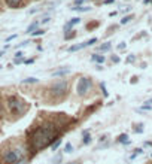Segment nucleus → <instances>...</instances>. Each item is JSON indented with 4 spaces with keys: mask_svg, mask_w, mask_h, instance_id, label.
Masks as SVG:
<instances>
[{
    "mask_svg": "<svg viewBox=\"0 0 152 164\" xmlns=\"http://www.w3.org/2000/svg\"><path fill=\"white\" fill-rule=\"evenodd\" d=\"M64 113H58V119H46L42 124L33 127L27 137V146L30 151V157L40 152L45 148H51L55 140L61 139L63 133L66 131L67 124L61 122V118Z\"/></svg>",
    "mask_w": 152,
    "mask_h": 164,
    "instance_id": "nucleus-1",
    "label": "nucleus"
},
{
    "mask_svg": "<svg viewBox=\"0 0 152 164\" xmlns=\"http://www.w3.org/2000/svg\"><path fill=\"white\" fill-rule=\"evenodd\" d=\"M6 106L10 112V115H14V119H18L21 117H24L29 112V103L25 102L22 97H20L18 94H10L6 98Z\"/></svg>",
    "mask_w": 152,
    "mask_h": 164,
    "instance_id": "nucleus-2",
    "label": "nucleus"
},
{
    "mask_svg": "<svg viewBox=\"0 0 152 164\" xmlns=\"http://www.w3.org/2000/svg\"><path fill=\"white\" fill-rule=\"evenodd\" d=\"M69 91H70L69 81L61 79V78L55 79L52 84L49 85V88H48L49 98L52 100V102H61V100H64L69 96Z\"/></svg>",
    "mask_w": 152,
    "mask_h": 164,
    "instance_id": "nucleus-3",
    "label": "nucleus"
},
{
    "mask_svg": "<svg viewBox=\"0 0 152 164\" xmlns=\"http://www.w3.org/2000/svg\"><path fill=\"white\" fill-rule=\"evenodd\" d=\"M25 155V149L21 146H9L2 151V157H0V164H17L22 160H27L24 157Z\"/></svg>",
    "mask_w": 152,
    "mask_h": 164,
    "instance_id": "nucleus-4",
    "label": "nucleus"
},
{
    "mask_svg": "<svg viewBox=\"0 0 152 164\" xmlns=\"http://www.w3.org/2000/svg\"><path fill=\"white\" fill-rule=\"evenodd\" d=\"M93 85H94V82L90 76H81L78 79V82H76V94L79 97H86L90 94V91L93 90Z\"/></svg>",
    "mask_w": 152,
    "mask_h": 164,
    "instance_id": "nucleus-5",
    "label": "nucleus"
},
{
    "mask_svg": "<svg viewBox=\"0 0 152 164\" xmlns=\"http://www.w3.org/2000/svg\"><path fill=\"white\" fill-rule=\"evenodd\" d=\"M79 22H81V18H79V17H75V18H72L69 22H66V26L63 27V30H64V33L69 31V30H73V27L76 26V24H79Z\"/></svg>",
    "mask_w": 152,
    "mask_h": 164,
    "instance_id": "nucleus-6",
    "label": "nucleus"
},
{
    "mask_svg": "<svg viewBox=\"0 0 152 164\" xmlns=\"http://www.w3.org/2000/svg\"><path fill=\"white\" fill-rule=\"evenodd\" d=\"M5 3L8 8H12V9H18L24 5V0H5Z\"/></svg>",
    "mask_w": 152,
    "mask_h": 164,
    "instance_id": "nucleus-7",
    "label": "nucleus"
},
{
    "mask_svg": "<svg viewBox=\"0 0 152 164\" xmlns=\"http://www.w3.org/2000/svg\"><path fill=\"white\" fill-rule=\"evenodd\" d=\"M69 73H70V69H67V67H64V69H57V70L52 72V76L54 78H63V76H66V75H69Z\"/></svg>",
    "mask_w": 152,
    "mask_h": 164,
    "instance_id": "nucleus-8",
    "label": "nucleus"
},
{
    "mask_svg": "<svg viewBox=\"0 0 152 164\" xmlns=\"http://www.w3.org/2000/svg\"><path fill=\"white\" fill-rule=\"evenodd\" d=\"M91 140H93V137H91V134H90V130H84L82 131V145H90L91 143Z\"/></svg>",
    "mask_w": 152,
    "mask_h": 164,
    "instance_id": "nucleus-9",
    "label": "nucleus"
},
{
    "mask_svg": "<svg viewBox=\"0 0 152 164\" xmlns=\"http://www.w3.org/2000/svg\"><path fill=\"white\" fill-rule=\"evenodd\" d=\"M91 60H93L94 63H97V64H103V63L106 61V57H105V55H101L100 52H96V54H93V55H91Z\"/></svg>",
    "mask_w": 152,
    "mask_h": 164,
    "instance_id": "nucleus-10",
    "label": "nucleus"
},
{
    "mask_svg": "<svg viewBox=\"0 0 152 164\" xmlns=\"http://www.w3.org/2000/svg\"><path fill=\"white\" fill-rule=\"evenodd\" d=\"M84 48H88L86 42H84V43H78V45H72V46H69V48H67V51H69V52H76V51H81V49H84Z\"/></svg>",
    "mask_w": 152,
    "mask_h": 164,
    "instance_id": "nucleus-11",
    "label": "nucleus"
},
{
    "mask_svg": "<svg viewBox=\"0 0 152 164\" xmlns=\"http://www.w3.org/2000/svg\"><path fill=\"white\" fill-rule=\"evenodd\" d=\"M116 142H118V143H122V145H130V143H131V140L128 139V134H127V133L119 134L118 139H116Z\"/></svg>",
    "mask_w": 152,
    "mask_h": 164,
    "instance_id": "nucleus-12",
    "label": "nucleus"
},
{
    "mask_svg": "<svg viewBox=\"0 0 152 164\" xmlns=\"http://www.w3.org/2000/svg\"><path fill=\"white\" fill-rule=\"evenodd\" d=\"M37 27H39V21H33L31 24H30V26L27 27V30H25V33H27V34H31Z\"/></svg>",
    "mask_w": 152,
    "mask_h": 164,
    "instance_id": "nucleus-13",
    "label": "nucleus"
},
{
    "mask_svg": "<svg viewBox=\"0 0 152 164\" xmlns=\"http://www.w3.org/2000/svg\"><path fill=\"white\" fill-rule=\"evenodd\" d=\"M110 48H112L110 42H106V43H103V45H100V46L97 48V51H98V52H106V51H110Z\"/></svg>",
    "mask_w": 152,
    "mask_h": 164,
    "instance_id": "nucleus-14",
    "label": "nucleus"
},
{
    "mask_svg": "<svg viewBox=\"0 0 152 164\" xmlns=\"http://www.w3.org/2000/svg\"><path fill=\"white\" fill-rule=\"evenodd\" d=\"M72 10H78V12H88V10H91L90 6H73L70 8Z\"/></svg>",
    "mask_w": 152,
    "mask_h": 164,
    "instance_id": "nucleus-15",
    "label": "nucleus"
},
{
    "mask_svg": "<svg viewBox=\"0 0 152 164\" xmlns=\"http://www.w3.org/2000/svg\"><path fill=\"white\" fill-rule=\"evenodd\" d=\"M61 143H63V140H61V139H58V140H55L52 145H51V151H52V152H55V151L61 146Z\"/></svg>",
    "mask_w": 152,
    "mask_h": 164,
    "instance_id": "nucleus-16",
    "label": "nucleus"
},
{
    "mask_svg": "<svg viewBox=\"0 0 152 164\" xmlns=\"http://www.w3.org/2000/svg\"><path fill=\"white\" fill-rule=\"evenodd\" d=\"M75 36H76V31H75V30H69V31L64 33V39H66V40H70V39H73Z\"/></svg>",
    "mask_w": 152,
    "mask_h": 164,
    "instance_id": "nucleus-17",
    "label": "nucleus"
},
{
    "mask_svg": "<svg viewBox=\"0 0 152 164\" xmlns=\"http://www.w3.org/2000/svg\"><path fill=\"white\" fill-rule=\"evenodd\" d=\"M45 31H46V30H43V29H36V30L31 33V36H33V37H39V36H43Z\"/></svg>",
    "mask_w": 152,
    "mask_h": 164,
    "instance_id": "nucleus-18",
    "label": "nucleus"
},
{
    "mask_svg": "<svg viewBox=\"0 0 152 164\" xmlns=\"http://www.w3.org/2000/svg\"><path fill=\"white\" fill-rule=\"evenodd\" d=\"M37 82H39V79H37V78H33V76L22 79V84H37Z\"/></svg>",
    "mask_w": 152,
    "mask_h": 164,
    "instance_id": "nucleus-19",
    "label": "nucleus"
},
{
    "mask_svg": "<svg viewBox=\"0 0 152 164\" xmlns=\"http://www.w3.org/2000/svg\"><path fill=\"white\" fill-rule=\"evenodd\" d=\"M140 154H143V149H142V148H137V149H134V152L130 155V160H134L137 155H140Z\"/></svg>",
    "mask_w": 152,
    "mask_h": 164,
    "instance_id": "nucleus-20",
    "label": "nucleus"
},
{
    "mask_svg": "<svg viewBox=\"0 0 152 164\" xmlns=\"http://www.w3.org/2000/svg\"><path fill=\"white\" fill-rule=\"evenodd\" d=\"M52 164H63V155L61 154H57L52 158Z\"/></svg>",
    "mask_w": 152,
    "mask_h": 164,
    "instance_id": "nucleus-21",
    "label": "nucleus"
},
{
    "mask_svg": "<svg viewBox=\"0 0 152 164\" xmlns=\"http://www.w3.org/2000/svg\"><path fill=\"white\" fill-rule=\"evenodd\" d=\"M64 152H66V154H72V152H73V145H72L70 142H67V143L64 145Z\"/></svg>",
    "mask_w": 152,
    "mask_h": 164,
    "instance_id": "nucleus-22",
    "label": "nucleus"
},
{
    "mask_svg": "<svg viewBox=\"0 0 152 164\" xmlns=\"http://www.w3.org/2000/svg\"><path fill=\"white\" fill-rule=\"evenodd\" d=\"M133 18H134V15H127V17H124V18L121 20V24H122V26H124V24H128Z\"/></svg>",
    "mask_w": 152,
    "mask_h": 164,
    "instance_id": "nucleus-23",
    "label": "nucleus"
},
{
    "mask_svg": "<svg viewBox=\"0 0 152 164\" xmlns=\"http://www.w3.org/2000/svg\"><path fill=\"white\" fill-rule=\"evenodd\" d=\"M100 90H101V93H103V96H105V97H107V96H109V93H107V90H106V85H105L103 82L100 84Z\"/></svg>",
    "mask_w": 152,
    "mask_h": 164,
    "instance_id": "nucleus-24",
    "label": "nucleus"
},
{
    "mask_svg": "<svg viewBox=\"0 0 152 164\" xmlns=\"http://www.w3.org/2000/svg\"><path fill=\"white\" fill-rule=\"evenodd\" d=\"M97 42H98L97 37H91L90 40H86V45H88V46H93V45H94V43H97Z\"/></svg>",
    "mask_w": 152,
    "mask_h": 164,
    "instance_id": "nucleus-25",
    "label": "nucleus"
},
{
    "mask_svg": "<svg viewBox=\"0 0 152 164\" xmlns=\"http://www.w3.org/2000/svg\"><path fill=\"white\" fill-rule=\"evenodd\" d=\"M97 26H98V22H97V21H93V22H90V24L86 26V30H91L93 27H97Z\"/></svg>",
    "mask_w": 152,
    "mask_h": 164,
    "instance_id": "nucleus-26",
    "label": "nucleus"
},
{
    "mask_svg": "<svg viewBox=\"0 0 152 164\" xmlns=\"http://www.w3.org/2000/svg\"><path fill=\"white\" fill-rule=\"evenodd\" d=\"M134 131H136V133H143V125H142V124H139V125H136V128H134Z\"/></svg>",
    "mask_w": 152,
    "mask_h": 164,
    "instance_id": "nucleus-27",
    "label": "nucleus"
},
{
    "mask_svg": "<svg viewBox=\"0 0 152 164\" xmlns=\"http://www.w3.org/2000/svg\"><path fill=\"white\" fill-rule=\"evenodd\" d=\"M86 2V0H75L73 2V6H81V5H84Z\"/></svg>",
    "mask_w": 152,
    "mask_h": 164,
    "instance_id": "nucleus-28",
    "label": "nucleus"
},
{
    "mask_svg": "<svg viewBox=\"0 0 152 164\" xmlns=\"http://www.w3.org/2000/svg\"><path fill=\"white\" fill-rule=\"evenodd\" d=\"M24 61H25L24 58H14V61H12V63H14V64H22Z\"/></svg>",
    "mask_w": 152,
    "mask_h": 164,
    "instance_id": "nucleus-29",
    "label": "nucleus"
},
{
    "mask_svg": "<svg viewBox=\"0 0 152 164\" xmlns=\"http://www.w3.org/2000/svg\"><path fill=\"white\" fill-rule=\"evenodd\" d=\"M14 58H24L22 51H17V52H15V55H14Z\"/></svg>",
    "mask_w": 152,
    "mask_h": 164,
    "instance_id": "nucleus-30",
    "label": "nucleus"
},
{
    "mask_svg": "<svg viewBox=\"0 0 152 164\" xmlns=\"http://www.w3.org/2000/svg\"><path fill=\"white\" fill-rule=\"evenodd\" d=\"M17 36H18L17 33H15V34H10V36H8V37H6V42H10V40H14Z\"/></svg>",
    "mask_w": 152,
    "mask_h": 164,
    "instance_id": "nucleus-31",
    "label": "nucleus"
},
{
    "mask_svg": "<svg viewBox=\"0 0 152 164\" xmlns=\"http://www.w3.org/2000/svg\"><path fill=\"white\" fill-rule=\"evenodd\" d=\"M119 61H121V58L118 55H112V63H119Z\"/></svg>",
    "mask_w": 152,
    "mask_h": 164,
    "instance_id": "nucleus-32",
    "label": "nucleus"
},
{
    "mask_svg": "<svg viewBox=\"0 0 152 164\" xmlns=\"http://www.w3.org/2000/svg\"><path fill=\"white\" fill-rule=\"evenodd\" d=\"M134 60H136V57H134L133 54H131V55H128V57H127V63H133Z\"/></svg>",
    "mask_w": 152,
    "mask_h": 164,
    "instance_id": "nucleus-33",
    "label": "nucleus"
},
{
    "mask_svg": "<svg viewBox=\"0 0 152 164\" xmlns=\"http://www.w3.org/2000/svg\"><path fill=\"white\" fill-rule=\"evenodd\" d=\"M30 43V40H24V42H21V43H18V46L17 48H21V46H25V45H29Z\"/></svg>",
    "mask_w": 152,
    "mask_h": 164,
    "instance_id": "nucleus-34",
    "label": "nucleus"
},
{
    "mask_svg": "<svg viewBox=\"0 0 152 164\" xmlns=\"http://www.w3.org/2000/svg\"><path fill=\"white\" fill-rule=\"evenodd\" d=\"M142 109H143V110H152V106H149V105H145V106H142Z\"/></svg>",
    "mask_w": 152,
    "mask_h": 164,
    "instance_id": "nucleus-35",
    "label": "nucleus"
},
{
    "mask_svg": "<svg viewBox=\"0 0 152 164\" xmlns=\"http://www.w3.org/2000/svg\"><path fill=\"white\" fill-rule=\"evenodd\" d=\"M2 118H3V105L0 103V119H2Z\"/></svg>",
    "mask_w": 152,
    "mask_h": 164,
    "instance_id": "nucleus-36",
    "label": "nucleus"
},
{
    "mask_svg": "<svg viewBox=\"0 0 152 164\" xmlns=\"http://www.w3.org/2000/svg\"><path fill=\"white\" fill-rule=\"evenodd\" d=\"M118 49H125V42H121V43L118 45Z\"/></svg>",
    "mask_w": 152,
    "mask_h": 164,
    "instance_id": "nucleus-37",
    "label": "nucleus"
},
{
    "mask_svg": "<svg viewBox=\"0 0 152 164\" xmlns=\"http://www.w3.org/2000/svg\"><path fill=\"white\" fill-rule=\"evenodd\" d=\"M33 61H34L33 58H30V60H25V61H24V64H33Z\"/></svg>",
    "mask_w": 152,
    "mask_h": 164,
    "instance_id": "nucleus-38",
    "label": "nucleus"
},
{
    "mask_svg": "<svg viewBox=\"0 0 152 164\" xmlns=\"http://www.w3.org/2000/svg\"><path fill=\"white\" fill-rule=\"evenodd\" d=\"M106 139H107V136L105 134V136H101V137L98 139V140H100V142H105V140H106Z\"/></svg>",
    "mask_w": 152,
    "mask_h": 164,
    "instance_id": "nucleus-39",
    "label": "nucleus"
},
{
    "mask_svg": "<svg viewBox=\"0 0 152 164\" xmlns=\"http://www.w3.org/2000/svg\"><path fill=\"white\" fill-rule=\"evenodd\" d=\"M113 2H115V0H105L106 5H110V3H113Z\"/></svg>",
    "mask_w": 152,
    "mask_h": 164,
    "instance_id": "nucleus-40",
    "label": "nucleus"
},
{
    "mask_svg": "<svg viewBox=\"0 0 152 164\" xmlns=\"http://www.w3.org/2000/svg\"><path fill=\"white\" fill-rule=\"evenodd\" d=\"M145 103H146V105H149V106H152V98H149L148 102H145Z\"/></svg>",
    "mask_w": 152,
    "mask_h": 164,
    "instance_id": "nucleus-41",
    "label": "nucleus"
},
{
    "mask_svg": "<svg viewBox=\"0 0 152 164\" xmlns=\"http://www.w3.org/2000/svg\"><path fill=\"white\" fill-rule=\"evenodd\" d=\"M48 21H49V18H43V20H42V24H46Z\"/></svg>",
    "mask_w": 152,
    "mask_h": 164,
    "instance_id": "nucleus-42",
    "label": "nucleus"
},
{
    "mask_svg": "<svg viewBox=\"0 0 152 164\" xmlns=\"http://www.w3.org/2000/svg\"><path fill=\"white\" fill-rule=\"evenodd\" d=\"M3 55H5V49H3V51H0V58H2Z\"/></svg>",
    "mask_w": 152,
    "mask_h": 164,
    "instance_id": "nucleus-43",
    "label": "nucleus"
},
{
    "mask_svg": "<svg viewBox=\"0 0 152 164\" xmlns=\"http://www.w3.org/2000/svg\"><path fill=\"white\" fill-rule=\"evenodd\" d=\"M69 164H79V161H73V163H69Z\"/></svg>",
    "mask_w": 152,
    "mask_h": 164,
    "instance_id": "nucleus-44",
    "label": "nucleus"
}]
</instances>
